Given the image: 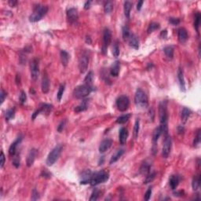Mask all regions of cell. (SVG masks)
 I'll list each match as a JSON object with an SVG mask.
<instances>
[{"mask_svg": "<svg viewBox=\"0 0 201 201\" xmlns=\"http://www.w3.org/2000/svg\"><path fill=\"white\" fill-rule=\"evenodd\" d=\"M159 116L162 132L165 134V135L168 134L167 131V121H168V112H167V102L166 100H164L159 103Z\"/></svg>", "mask_w": 201, "mask_h": 201, "instance_id": "cell-1", "label": "cell"}, {"mask_svg": "<svg viewBox=\"0 0 201 201\" xmlns=\"http://www.w3.org/2000/svg\"><path fill=\"white\" fill-rule=\"evenodd\" d=\"M47 12L48 7L46 6L40 5V4L35 6L33 13L29 17L30 22L35 23V22L40 21V20H42L43 17L45 16Z\"/></svg>", "mask_w": 201, "mask_h": 201, "instance_id": "cell-2", "label": "cell"}, {"mask_svg": "<svg viewBox=\"0 0 201 201\" xmlns=\"http://www.w3.org/2000/svg\"><path fill=\"white\" fill-rule=\"evenodd\" d=\"M109 175L108 172L105 171H100L93 173L91 178H90V184L93 186L98 185L100 183L105 182L106 181L109 180Z\"/></svg>", "mask_w": 201, "mask_h": 201, "instance_id": "cell-3", "label": "cell"}, {"mask_svg": "<svg viewBox=\"0 0 201 201\" xmlns=\"http://www.w3.org/2000/svg\"><path fill=\"white\" fill-rule=\"evenodd\" d=\"M134 102L135 105L139 107V108H147L148 105V97L146 95L144 90L141 89H138L136 93H135L134 96Z\"/></svg>", "mask_w": 201, "mask_h": 201, "instance_id": "cell-4", "label": "cell"}, {"mask_svg": "<svg viewBox=\"0 0 201 201\" xmlns=\"http://www.w3.org/2000/svg\"><path fill=\"white\" fill-rule=\"evenodd\" d=\"M92 90L93 87H90L87 84L80 85L75 88L73 94H74L75 98H78V99H82L89 95L90 93L92 92Z\"/></svg>", "mask_w": 201, "mask_h": 201, "instance_id": "cell-5", "label": "cell"}, {"mask_svg": "<svg viewBox=\"0 0 201 201\" xmlns=\"http://www.w3.org/2000/svg\"><path fill=\"white\" fill-rule=\"evenodd\" d=\"M61 151H62V146L61 145H58V146H55L52 149V151L48 155L46 162L47 166H52V165L55 164L57 160L59 159L60 156H61Z\"/></svg>", "mask_w": 201, "mask_h": 201, "instance_id": "cell-6", "label": "cell"}, {"mask_svg": "<svg viewBox=\"0 0 201 201\" xmlns=\"http://www.w3.org/2000/svg\"><path fill=\"white\" fill-rule=\"evenodd\" d=\"M89 59H90V52L87 50H83L79 58V69L81 73H84L87 70Z\"/></svg>", "mask_w": 201, "mask_h": 201, "instance_id": "cell-7", "label": "cell"}, {"mask_svg": "<svg viewBox=\"0 0 201 201\" xmlns=\"http://www.w3.org/2000/svg\"><path fill=\"white\" fill-rule=\"evenodd\" d=\"M116 107L120 112H126L130 105V100L126 95L119 96L116 99Z\"/></svg>", "mask_w": 201, "mask_h": 201, "instance_id": "cell-8", "label": "cell"}, {"mask_svg": "<svg viewBox=\"0 0 201 201\" xmlns=\"http://www.w3.org/2000/svg\"><path fill=\"white\" fill-rule=\"evenodd\" d=\"M30 71L32 79L35 81L40 75V63L38 59H32V61L30 62Z\"/></svg>", "mask_w": 201, "mask_h": 201, "instance_id": "cell-9", "label": "cell"}, {"mask_svg": "<svg viewBox=\"0 0 201 201\" xmlns=\"http://www.w3.org/2000/svg\"><path fill=\"white\" fill-rule=\"evenodd\" d=\"M172 146L171 138L169 135H165L164 140V146H163V151H162V156L164 158H167L171 153Z\"/></svg>", "mask_w": 201, "mask_h": 201, "instance_id": "cell-10", "label": "cell"}, {"mask_svg": "<svg viewBox=\"0 0 201 201\" xmlns=\"http://www.w3.org/2000/svg\"><path fill=\"white\" fill-rule=\"evenodd\" d=\"M112 41V33L109 28H105L103 32V46H102V53L105 54L107 49Z\"/></svg>", "mask_w": 201, "mask_h": 201, "instance_id": "cell-11", "label": "cell"}, {"mask_svg": "<svg viewBox=\"0 0 201 201\" xmlns=\"http://www.w3.org/2000/svg\"><path fill=\"white\" fill-rule=\"evenodd\" d=\"M67 17L69 19V23L73 25L78 24L79 21V13L76 8H70L67 11Z\"/></svg>", "mask_w": 201, "mask_h": 201, "instance_id": "cell-12", "label": "cell"}, {"mask_svg": "<svg viewBox=\"0 0 201 201\" xmlns=\"http://www.w3.org/2000/svg\"><path fill=\"white\" fill-rule=\"evenodd\" d=\"M38 155V150L36 148H32L30 150L29 153L27 156V160H26V164L27 166L28 167H32V164H34L35 160V158Z\"/></svg>", "mask_w": 201, "mask_h": 201, "instance_id": "cell-13", "label": "cell"}, {"mask_svg": "<svg viewBox=\"0 0 201 201\" xmlns=\"http://www.w3.org/2000/svg\"><path fill=\"white\" fill-rule=\"evenodd\" d=\"M22 140H23V137L20 136V137L17 138L14 142L11 144V146H10V148H9V154H10V156H13L17 153V148L18 145L21 144Z\"/></svg>", "mask_w": 201, "mask_h": 201, "instance_id": "cell-14", "label": "cell"}, {"mask_svg": "<svg viewBox=\"0 0 201 201\" xmlns=\"http://www.w3.org/2000/svg\"><path fill=\"white\" fill-rule=\"evenodd\" d=\"M112 139H105L104 141H101L100 146H99V152L100 153H103L105 152H106L107 150H109V148H111L112 145Z\"/></svg>", "mask_w": 201, "mask_h": 201, "instance_id": "cell-15", "label": "cell"}, {"mask_svg": "<svg viewBox=\"0 0 201 201\" xmlns=\"http://www.w3.org/2000/svg\"><path fill=\"white\" fill-rule=\"evenodd\" d=\"M177 80H178V82L180 85L181 90H182L183 92L185 91V78H184V72H183L182 69L179 67L177 69Z\"/></svg>", "mask_w": 201, "mask_h": 201, "instance_id": "cell-16", "label": "cell"}, {"mask_svg": "<svg viewBox=\"0 0 201 201\" xmlns=\"http://www.w3.org/2000/svg\"><path fill=\"white\" fill-rule=\"evenodd\" d=\"M177 38H178V41L181 43H185L187 40H188V32L185 28H180L177 32Z\"/></svg>", "mask_w": 201, "mask_h": 201, "instance_id": "cell-17", "label": "cell"}, {"mask_svg": "<svg viewBox=\"0 0 201 201\" xmlns=\"http://www.w3.org/2000/svg\"><path fill=\"white\" fill-rule=\"evenodd\" d=\"M50 90V80L46 74L43 75L42 80V91L44 94H47Z\"/></svg>", "mask_w": 201, "mask_h": 201, "instance_id": "cell-18", "label": "cell"}, {"mask_svg": "<svg viewBox=\"0 0 201 201\" xmlns=\"http://www.w3.org/2000/svg\"><path fill=\"white\" fill-rule=\"evenodd\" d=\"M162 134H163V132H162V129L160 127H156V129H155V130H154L153 134H152L153 152H155V148H156V143H157V141H158V140H159V137H160V135H161Z\"/></svg>", "mask_w": 201, "mask_h": 201, "instance_id": "cell-19", "label": "cell"}, {"mask_svg": "<svg viewBox=\"0 0 201 201\" xmlns=\"http://www.w3.org/2000/svg\"><path fill=\"white\" fill-rule=\"evenodd\" d=\"M128 135H129V133H128V130L127 129H126L125 127H123L119 130V142L121 145H124L125 143L127 142V138H128Z\"/></svg>", "mask_w": 201, "mask_h": 201, "instance_id": "cell-20", "label": "cell"}, {"mask_svg": "<svg viewBox=\"0 0 201 201\" xmlns=\"http://www.w3.org/2000/svg\"><path fill=\"white\" fill-rule=\"evenodd\" d=\"M92 172L90 171V170H87L82 173V179L80 181V183L82 184V185H85V184H87V183H90V178H91V176H92Z\"/></svg>", "mask_w": 201, "mask_h": 201, "instance_id": "cell-21", "label": "cell"}, {"mask_svg": "<svg viewBox=\"0 0 201 201\" xmlns=\"http://www.w3.org/2000/svg\"><path fill=\"white\" fill-rule=\"evenodd\" d=\"M119 69H120V64H119V61H115L110 69V74L112 76L116 77L119 76Z\"/></svg>", "mask_w": 201, "mask_h": 201, "instance_id": "cell-22", "label": "cell"}, {"mask_svg": "<svg viewBox=\"0 0 201 201\" xmlns=\"http://www.w3.org/2000/svg\"><path fill=\"white\" fill-rule=\"evenodd\" d=\"M129 44L132 48L135 49V50H138L139 48V40H138V37L134 34L130 35V38H129Z\"/></svg>", "mask_w": 201, "mask_h": 201, "instance_id": "cell-23", "label": "cell"}, {"mask_svg": "<svg viewBox=\"0 0 201 201\" xmlns=\"http://www.w3.org/2000/svg\"><path fill=\"white\" fill-rule=\"evenodd\" d=\"M88 105H89V100L85 99V100H82L80 105L76 107L75 112H81L86 111L88 109Z\"/></svg>", "mask_w": 201, "mask_h": 201, "instance_id": "cell-24", "label": "cell"}, {"mask_svg": "<svg viewBox=\"0 0 201 201\" xmlns=\"http://www.w3.org/2000/svg\"><path fill=\"white\" fill-rule=\"evenodd\" d=\"M179 177L177 175H172L170 178V186L172 190H175L179 184Z\"/></svg>", "mask_w": 201, "mask_h": 201, "instance_id": "cell-25", "label": "cell"}, {"mask_svg": "<svg viewBox=\"0 0 201 201\" xmlns=\"http://www.w3.org/2000/svg\"><path fill=\"white\" fill-rule=\"evenodd\" d=\"M123 153H124V149L121 148V149L117 150L116 152L114 154V155H112V156L111 159H110V161H109V164H114V163H116V161H118V159L123 155Z\"/></svg>", "mask_w": 201, "mask_h": 201, "instance_id": "cell-26", "label": "cell"}, {"mask_svg": "<svg viewBox=\"0 0 201 201\" xmlns=\"http://www.w3.org/2000/svg\"><path fill=\"white\" fill-rule=\"evenodd\" d=\"M40 109V112L48 115V114L50 113V112L52 111V109H53V105H50V104H42L41 106H40V109Z\"/></svg>", "mask_w": 201, "mask_h": 201, "instance_id": "cell-27", "label": "cell"}, {"mask_svg": "<svg viewBox=\"0 0 201 201\" xmlns=\"http://www.w3.org/2000/svg\"><path fill=\"white\" fill-rule=\"evenodd\" d=\"M193 189L194 191H197L200 186V175H197L193 177V182H192Z\"/></svg>", "mask_w": 201, "mask_h": 201, "instance_id": "cell-28", "label": "cell"}, {"mask_svg": "<svg viewBox=\"0 0 201 201\" xmlns=\"http://www.w3.org/2000/svg\"><path fill=\"white\" fill-rule=\"evenodd\" d=\"M132 9V3L130 2H125L124 6H123V10H124V15L127 18H130V11Z\"/></svg>", "mask_w": 201, "mask_h": 201, "instance_id": "cell-29", "label": "cell"}, {"mask_svg": "<svg viewBox=\"0 0 201 201\" xmlns=\"http://www.w3.org/2000/svg\"><path fill=\"white\" fill-rule=\"evenodd\" d=\"M150 164H148V163H144L140 167V174L145 176L148 175L150 173Z\"/></svg>", "mask_w": 201, "mask_h": 201, "instance_id": "cell-30", "label": "cell"}, {"mask_svg": "<svg viewBox=\"0 0 201 201\" xmlns=\"http://www.w3.org/2000/svg\"><path fill=\"white\" fill-rule=\"evenodd\" d=\"M61 63L64 66H67L69 61V54L65 50H61Z\"/></svg>", "mask_w": 201, "mask_h": 201, "instance_id": "cell-31", "label": "cell"}, {"mask_svg": "<svg viewBox=\"0 0 201 201\" xmlns=\"http://www.w3.org/2000/svg\"><path fill=\"white\" fill-rule=\"evenodd\" d=\"M164 51L167 58L171 59V60L173 58V57H174V47L173 46H166L164 49Z\"/></svg>", "mask_w": 201, "mask_h": 201, "instance_id": "cell-32", "label": "cell"}, {"mask_svg": "<svg viewBox=\"0 0 201 201\" xmlns=\"http://www.w3.org/2000/svg\"><path fill=\"white\" fill-rule=\"evenodd\" d=\"M200 20H201V15L200 12H197V13L195 14V17H194V28L196 30V32H199V27H200Z\"/></svg>", "mask_w": 201, "mask_h": 201, "instance_id": "cell-33", "label": "cell"}, {"mask_svg": "<svg viewBox=\"0 0 201 201\" xmlns=\"http://www.w3.org/2000/svg\"><path fill=\"white\" fill-rule=\"evenodd\" d=\"M191 115V111L187 108H183L182 111V120L184 123L187 121L189 119V117Z\"/></svg>", "mask_w": 201, "mask_h": 201, "instance_id": "cell-34", "label": "cell"}, {"mask_svg": "<svg viewBox=\"0 0 201 201\" xmlns=\"http://www.w3.org/2000/svg\"><path fill=\"white\" fill-rule=\"evenodd\" d=\"M131 115L130 114H126V115H123L121 116H119L117 118L116 123L119 124H123L125 123H127L129 119H130Z\"/></svg>", "mask_w": 201, "mask_h": 201, "instance_id": "cell-35", "label": "cell"}, {"mask_svg": "<svg viewBox=\"0 0 201 201\" xmlns=\"http://www.w3.org/2000/svg\"><path fill=\"white\" fill-rule=\"evenodd\" d=\"M113 10V3L112 1H108L105 3L104 5V10H105V13H107V14H109V13H112V11Z\"/></svg>", "mask_w": 201, "mask_h": 201, "instance_id": "cell-36", "label": "cell"}, {"mask_svg": "<svg viewBox=\"0 0 201 201\" xmlns=\"http://www.w3.org/2000/svg\"><path fill=\"white\" fill-rule=\"evenodd\" d=\"M159 27H160V25H159V23H156V22H152V23H150L149 25H148L147 32H148V34H150V33H152V32H153L154 31L159 29Z\"/></svg>", "mask_w": 201, "mask_h": 201, "instance_id": "cell-37", "label": "cell"}, {"mask_svg": "<svg viewBox=\"0 0 201 201\" xmlns=\"http://www.w3.org/2000/svg\"><path fill=\"white\" fill-rule=\"evenodd\" d=\"M93 79H94V73H93L92 71H90L88 72V74L87 75V76L85 77L84 84L89 85L90 87H93L92 86V82H93Z\"/></svg>", "mask_w": 201, "mask_h": 201, "instance_id": "cell-38", "label": "cell"}, {"mask_svg": "<svg viewBox=\"0 0 201 201\" xmlns=\"http://www.w3.org/2000/svg\"><path fill=\"white\" fill-rule=\"evenodd\" d=\"M122 34H123V38L124 40H128L130 36V28L127 26H123V29H122Z\"/></svg>", "mask_w": 201, "mask_h": 201, "instance_id": "cell-39", "label": "cell"}, {"mask_svg": "<svg viewBox=\"0 0 201 201\" xmlns=\"http://www.w3.org/2000/svg\"><path fill=\"white\" fill-rule=\"evenodd\" d=\"M6 121H9L10 119H13L14 118V116H15V109H8L7 111L6 112Z\"/></svg>", "mask_w": 201, "mask_h": 201, "instance_id": "cell-40", "label": "cell"}, {"mask_svg": "<svg viewBox=\"0 0 201 201\" xmlns=\"http://www.w3.org/2000/svg\"><path fill=\"white\" fill-rule=\"evenodd\" d=\"M156 172H153V173H149L148 175H146V179H145V181H144V183L145 184H148V183L152 182V181L155 179V177H156Z\"/></svg>", "mask_w": 201, "mask_h": 201, "instance_id": "cell-41", "label": "cell"}, {"mask_svg": "<svg viewBox=\"0 0 201 201\" xmlns=\"http://www.w3.org/2000/svg\"><path fill=\"white\" fill-rule=\"evenodd\" d=\"M139 130H140V121H139V119H137V120L135 122L134 128V135L135 138L138 137Z\"/></svg>", "mask_w": 201, "mask_h": 201, "instance_id": "cell-42", "label": "cell"}, {"mask_svg": "<svg viewBox=\"0 0 201 201\" xmlns=\"http://www.w3.org/2000/svg\"><path fill=\"white\" fill-rule=\"evenodd\" d=\"M64 88H65V86L64 84H61L59 87L58 92V94H57V97H58V100L60 101L61 100V98L63 97V94L64 92Z\"/></svg>", "mask_w": 201, "mask_h": 201, "instance_id": "cell-43", "label": "cell"}, {"mask_svg": "<svg viewBox=\"0 0 201 201\" xmlns=\"http://www.w3.org/2000/svg\"><path fill=\"white\" fill-rule=\"evenodd\" d=\"M200 129H199L197 131H196V136H195V139H194V141H193V146H197L200 142Z\"/></svg>", "mask_w": 201, "mask_h": 201, "instance_id": "cell-44", "label": "cell"}, {"mask_svg": "<svg viewBox=\"0 0 201 201\" xmlns=\"http://www.w3.org/2000/svg\"><path fill=\"white\" fill-rule=\"evenodd\" d=\"M99 195H100V191L95 189L93 191L92 194H91V196H90V201H95L97 200L99 197Z\"/></svg>", "mask_w": 201, "mask_h": 201, "instance_id": "cell-45", "label": "cell"}, {"mask_svg": "<svg viewBox=\"0 0 201 201\" xmlns=\"http://www.w3.org/2000/svg\"><path fill=\"white\" fill-rule=\"evenodd\" d=\"M112 54L114 57L117 58L119 55V47L118 45V42H116L114 43L113 47H112Z\"/></svg>", "mask_w": 201, "mask_h": 201, "instance_id": "cell-46", "label": "cell"}, {"mask_svg": "<svg viewBox=\"0 0 201 201\" xmlns=\"http://www.w3.org/2000/svg\"><path fill=\"white\" fill-rule=\"evenodd\" d=\"M13 164L15 166V167H18L20 166V156L16 153L13 156Z\"/></svg>", "mask_w": 201, "mask_h": 201, "instance_id": "cell-47", "label": "cell"}, {"mask_svg": "<svg viewBox=\"0 0 201 201\" xmlns=\"http://www.w3.org/2000/svg\"><path fill=\"white\" fill-rule=\"evenodd\" d=\"M19 99H20V102H21V104L25 103V101H26L27 100V95L24 91H21Z\"/></svg>", "mask_w": 201, "mask_h": 201, "instance_id": "cell-48", "label": "cell"}, {"mask_svg": "<svg viewBox=\"0 0 201 201\" xmlns=\"http://www.w3.org/2000/svg\"><path fill=\"white\" fill-rule=\"evenodd\" d=\"M170 24H171L172 25H177L180 24V19L175 18V17H171L169 18Z\"/></svg>", "mask_w": 201, "mask_h": 201, "instance_id": "cell-49", "label": "cell"}, {"mask_svg": "<svg viewBox=\"0 0 201 201\" xmlns=\"http://www.w3.org/2000/svg\"><path fill=\"white\" fill-rule=\"evenodd\" d=\"M39 199H40L39 193H38V191L36 190L35 189H34L32 193V200H39Z\"/></svg>", "mask_w": 201, "mask_h": 201, "instance_id": "cell-50", "label": "cell"}, {"mask_svg": "<svg viewBox=\"0 0 201 201\" xmlns=\"http://www.w3.org/2000/svg\"><path fill=\"white\" fill-rule=\"evenodd\" d=\"M65 123H66V120H63V121L61 122V123L59 124V126L58 127V131L61 133V131H63L64 128L65 127Z\"/></svg>", "mask_w": 201, "mask_h": 201, "instance_id": "cell-51", "label": "cell"}, {"mask_svg": "<svg viewBox=\"0 0 201 201\" xmlns=\"http://www.w3.org/2000/svg\"><path fill=\"white\" fill-rule=\"evenodd\" d=\"M151 195H152V188H149L148 190L146 191V194H145V197H144L145 200H149Z\"/></svg>", "mask_w": 201, "mask_h": 201, "instance_id": "cell-52", "label": "cell"}, {"mask_svg": "<svg viewBox=\"0 0 201 201\" xmlns=\"http://www.w3.org/2000/svg\"><path fill=\"white\" fill-rule=\"evenodd\" d=\"M0 158H1L0 167H1V168H3V167H4V164H5V155H4V153H3V151H1V156H0Z\"/></svg>", "mask_w": 201, "mask_h": 201, "instance_id": "cell-53", "label": "cell"}, {"mask_svg": "<svg viewBox=\"0 0 201 201\" xmlns=\"http://www.w3.org/2000/svg\"><path fill=\"white\" fill-rule=\"evenodd\" d=\"M6 95H7V94L4 91L3 89H2V90H1V94H0V96H1V105L4 102Z\"/></svg>", "mask_w": 201, "mask_h": 201, "instance_id": "cell-54", "label": "cell"}, {"mask_svg": "<svg viewBox=\"0 0 201 201\" xmlns=\"http://www.w3.org/2000/svg\"><path fill=\"white\" fill-rule=\"evenodd\" d=\"M17 3H17V1H16V0H10L8 2V4L11 7H15V6H17Z\"/></svg>", "mask_w": 201, "mask_h": 201, "instance_id": "cell-55", "label": "cell"}, {"mask_svg": "<svg viewBox=\"0 0 201 201\" xmlns=\"http://www.w3.org/2000/svg\"><path fill=\"white\" fill-rule=\"evenodd\" d=\"M50 174L49 173V172H47L46 171H42V173L41 174V176L42 177H50L51 176H50Z\"/></svg>", "mask_w": 201, "mask_h": 201, "instance_id": "cell-56", "label": "cell"}, {"mask_svg": "<svg viewBox=\"0 0 201 201\" xmlns=\"http://www.w3.org/2000/svg\"><path fill=\"white\" fill-rule=\"evenodd\" d=\"M174 195L175 196H182L184 195V192L183 191H176L174 193Z\"/></svg>", "mask_w": 201, "mask_h": 201, "instance_id": "cell-57", "label": "cell"}, {"mask_svg": "<svg viewBox=\"0 0 201 201\" xmlns=\"http://www.w3.org/2000/svg\"><path fill=\"white\" fill-rule=\"evenodd\" d=\"M167 30H164V31H162L161 33H160V37H161L162 39H165V38L167 37Z\"/></svg>", "mask_w": 201, "mask_h": 201, "instance_id": "cell-58", "label": "cell"}, {"mask_svg": "<svg viewBox=\"0 0 201 201\" xmlns=\"http://www.w3.org/2000/svg\"><path fill=\"white\" fill-rule=\"evenodd\" d=\"M40 113V109H38V110H36V111L34 113H33V115H32V119L34 120L35 119V117L37 116Z\"/></svg>", "mask_w": 201, "mask_h": 201, "instance_id": "cell-59", "label": "cell"}, {"mask_svg": "<svg viewBox=\"0 0 201 201\" xmlns=\"http://www.w3.org/2000/svg\"><path fill=\"white\" fill-rule=\"evenodd\" d=\"M143 3H144V2H143V1H140V2H138V4H137V9H138V10H141V7H142Z\"/></svg>", "mask_w": 201, "mask_h": 201, "instance_id": "cell-60", "label": "cell"}, {"mask_svg": "<svg viewBox=\"0 0 201 201\" xmlns=\"http://www.w3.org/2000/svg\"><path fill=\"white\" fill-rule=\"evenodd\" d=\"M90 3H91V2L90 1H87V2H86V3L84 4V9L85 10H88V9L90 7Z\"/></svg>", "mask_w": 201, "mask_h": 201, "instance_id": "cell-61", "label": "cell"}, {"mask_svg": "<svg viewBox=\"0 0 201 201\" xmlns=\"http://www.w3.org/2000/svg\"><path fill=\"white\" fill-rule=\"evenodd\" d=\"M177 131H178L179 134H183L184 131H185V129H184V127L182 126H179V127H177Z\"/></svg>", "mask_w": 201, "mask_h": 201, "instance_id": "cell-62", "label": "cell"}, {"mask_svg": "<svg viewBox=\"0 0 201 201\" xmlns=\"http://www.w3.org/2000/svg\"><path fill=\"white\" fill-rule=\"evenodd\" d=\"M86 42H87L88 44H91V40H90V36H87V38H86Z\"/></svg>", "mask_w": 201, "mask_h": 201, "instance_id": "cell-63", "label": "cell"}]
</instances>
